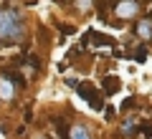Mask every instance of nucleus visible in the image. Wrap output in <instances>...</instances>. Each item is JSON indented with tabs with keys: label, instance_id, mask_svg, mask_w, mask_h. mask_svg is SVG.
I'll return each instance as SVG.
<instances>
[{
	"label": "nucleus",
	"instance_id": "1",
	"mask_svg": "<svg viewBox=\"0 0 152 139\" xmlns=\"http://www.w3.org/2000/svg\"><path fill=\"white\" fill-rule=\"evenodd\" d=\"M23 36V18L15 8L0 10V41H18Z\"/></svg>",
	"mask_w": 152,
	"mask_h": 139
},
{
	"label": "nucleus",
	"instance_id": "2",
	"mask_svg": "<svg viewBox=\"0 0 152 139\" xmlns=\"http://www.w3.org/2000/svg\"><path fill=\"white\" fill-rule=\"evenodd\" d=\"M76 91H79V94H81V96L86 99L89 104H91V109H96V111H99V109L104 106V101H102V94H99V91L94 89L91 84H79V86H76Z\"/></svg>",
	"mask_w": 152,
	"mask_h": 139
},
{
	"label": "nucleus",
	"instance_id": "3",
	"mask_svg": "<svg viewBox=\"0 0 152 139\" xmlns=\"http://www.w3.org/2000/svg\"><path fill=\"white\" fill-rule=\"evenodd\" d=\"M137 13H140V3H137V0H119L117 8H114V15L122 18V20H129Z\"/></svg>",
	"mask_w": 152,
	"mask_h": 139
},
{
	"label": "nucleus",
	"instance_id": "4",
	"mask_svg": "<svg viewBox=\"0 0 152 139\" xmlns=\"http://www.w3.org/2000/svg\"><path fill=\"white\" fill-rule=\"evenodd\" d=\"M84 43H96V46H117V41L109 36H102V33H86V38H84Z\"/></svg>",
	"mask_w": 152,
	"mask_h": 139
},
{
	"label": "nucleus",
	"instance_id": "5",
	"mask_svg": "<svg viewBox=\"0 0 152 139\" xmlns=\"http://www.w3.org/2000/svg\"><path fill=\"white\" fill-rule=\"evenodd\" d=\"M13 96H15V89H13V81H10V79L5 76V79L0 81V99H3V101H10Z\"/></svg>",
	"mask_w": 152,
	"mask_h": 139
},
{
	"label": "nucleus",
	"instance_id": "6",
	"mask_svg": "<svg viewBox=\"0 0 152 139\" xmlns=\"http://www.w3.org/2000/svg\"><path fill=\"white\" fill-rule=\"evenodd\" d=\"M119 89H122L119 76H107V79H104V94H117Z\"/></svg>",
	"mask_w": 152,
	"mask_h": 139
},
{
	"label": "nucleus",
	"instance_id": "7",
	"mask_svg": "<svg viewBox=\"0 0 152 139\" xmlns=\"http://www.w3.org/2000/svg\"><path fill=\"white\" fill-rule=\"evenodd\" d=\"M134 31H137V36H142V38H152V15L147 18V20H140Z\"/></svg>",
	"mask_w": 152,
	"mask_h": 139
},
{
	"label": "nucleus",
	"instance_id": "8",
	"mask_svg": "<svg viewBox=\"0 0 152 139\" xmlns=\"http://www.w3.org/2000/svg\"><path fill=\"white\" fill-rule=\"evenodd\" d=\"M69 137L71 139H91V134H89V129L84 127V124H76V127H71Z\"/></svg>",
	"mask_w": 152,
	"mask_h": 139
},
{
	"label": "nucleus",
	"instance_id": "9",
	"mask_svg": "<svg viewBox=\"0 0 152 139\" xmlns=\"http://www.w3.org/2000/svg\"><path fill=\"white\" fill-rule=\"evenodd\" d=\"M137 132V127L132 122H124V127H122V134H134Z\"/></svg>",
	"mask_w": 152,
	"mask_h": 139
},
{
	"label": "nucleus",
	"instance_id": "10",
	"mask_svg": "<svg viewBox=\"0 0 152 139\" xmlns=\"http://www.w3.org/2000/svg\"><path fill=\"white\" fill-rule=\"evenodd\" d=\"M145 56H147V51H145V48H140V51L134 53V58H137V61H145Z\"/></svg>",
	"mask_w": 152,
	"mask_h": 139
},
{
	"label": "nucleus",
	"instance_id": "11",
	"mask_svg": "<svg viewBox=\"0 0 152 139\" xmlns=\"http://www.w3.org/2000/svg\"><path fill=\"white\" fill-rule=\"evenodd\" d=\"M122 109H134V99H127V101L122 104Z\"/></svg>",
	"mask_w": 152,
	"mask_h": 139
},
{
	"label": "nucleus",
	"instance_id": "12",
	"mask_svg": "<svg viewBox=\"0 0 152 139\" xmlns=\"http://www.w3.org/2000/svg\"><path fill=\"white\" fill-rule=\"evenodd\" d=\"M145 132H147V134H152V124H145Z\"/></svg>",
	"mask_w": 152,
	"mask_h": 139
},
{
	"label": "nucleus",
	"instance_id": "13",
	"mask_svg": "<svg viewBox=\"0 0 152 139\" xmlns=\"http://www.w3.org/2000/svg\"><path fill=\"white\" fill-rule=\"evenodd\" d=\"M33 139H46V137H33Z\"/></svg>",
	"mask_w": 152,
	"mask_h": 139
}]
</instances>
